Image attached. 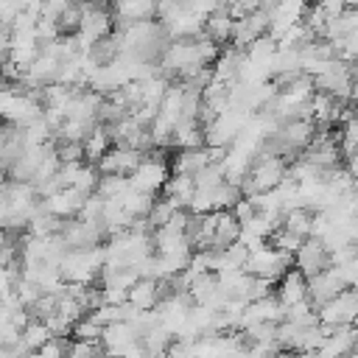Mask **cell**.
Wrapping results in <instances>:
<instances>
[{"instance_id": "cell-10", "label": "cell", "mask_w": 358, "mask_h": 358, "mask_svg": "<svg viewBox=\"0 0 358 358\" xmlns=\"http://www.w3.org/2000/svg\"><path fill=\"white\" fill-rule=\"evenodd\" d=\"M241 232H243V227H241V221L235 218L232 210L218 213V218H215V232H213V238H210L207 252H224V249H229L232 243L241 241Z\"/></svg>"}, {"instance_id": "cell-31", "label": "cell", "mask_w": 358, "mask_h": 358, "mask_svg": "<svg viewBox=\"0 0 358 358\" xmlns=\"http://www.w3.org/2000/svg\"><path fill=\"white\" fill-rule=\"evenodd\" d=\"M0 352H3V341H0Z\"/></svg>"}, {"instance_id": "cell-1", "label": "cell", "mask_w": 358, "mask_h": 358, "mask_svg": "<svg viewBox=\"0 0 358 358\" xmlns=\"http://www.w3.org/2000/svg\"><path fill=\"white\" fill-rule=\"evenodd\" d=\"M168 179H171V162H168L165 151H159V148L151 151V154H145V159L140 162V168L129 176L131 187L140 190V193H148V196H157L165 187Z\"/></svg>"}, {"instance_id": "cell-18", "label": "cell", "mask_w": 358, "mask_h": 358, "mask_svg": "<svg viewBox=\"0 0 358 358\" xmlns=\"http://www.w3.org/2000/svg\"><path fill=\"white\" fill-rule=\"evenodd\" d=\"M109 148H112L109 129H106L103 123H98V126L92 129V134L84 140V162H87V165H98V162L106 157Z\"/></svg>"}, {"instance_id": "cell-7", "label": "cell", "mask_w": 358, "mask_h": 358, "mask_svg": "<svg viewBox=\"0 0 358 358\" xmlns=\"http://www.w3.org/2000/svg\"><path fill=\"white\" fill-rule=\"evenodd\" d=\"M157 20V6L148 0H123L112 6V22L117 31H126L137 22H148Z\"/></svg>"}, {"instance_id": "cell-11", "label": "cell", "mask_w": 358, "mask_h": 358, "mask_svg": "<svg viewBox=\"0 0 358 358\" xmlns=\"http://www.w3.org/2000/svg\"><path fill=\"white\" fill-rule=\"evenodd\" d=\"M277 137L299 157V154L313 143V137H316V123H313V120H288V123L280 126Z\"/></svg>"}, {"instance_id": "cell-12", "label": "cell", "mask_w": 358, "mask_h": 358, "mask_svg": "<svg viewBox=\"0 0 358 358\" xmlns=\"http://www.w3.org/2000/svg\"><path fill=\"white\" fill-rule=\"evenodd\" d=\"M274 296H277L285 308H291V305L302 302V299L308 296V280L302 277V271H296V268L285 271V274L280 277L277 288H274Z\"/></svg>"}, {"instance_id": "cell-17", "label": "cell", "mask_w": 358, "mask_h": 358, "mask_svg": "<svg viewBox=\"0 0 358 358\" xmlns=\"http://www.w3.org/2000/svg\"><path fill=\"white\" fill-rule=\"evenodd\" d=\"M151 241H154V255H185V252H193V246H190L185 232L157 229L151 235Z\"/></svg>"}, {"instance_id": "cell-15", "label": "cell", "mask_w": 358, "mask_h": 358, "mask_svg": "<svg viewBox=\"0 0 358 358\" xmlns=\"http://www.w3.org/2000/svg\"><path fill=\"white\" fill-rule=\"evenodd\" d=\"M210 162L207 148H193V151H176V157L171 159V173L179 176H196L199 171H204Z\"/></svg>"}, {"instance_id": "cell-27", "label": "cell", "mask_w": 358, "mask_h": 358, "mask_svg": "<svg viewBox=\"0 0 358 358\" xmlns=\"http://www.w3.org/2000/svg\"><path fill=\"white\" fill-rule=\"evenodd\" d=\"M53 145H56V154H59L62 165L84 162V143H53Z\"/></svg>"}, {"instance_id": "cell-4", "label": "cell", "mask_w": 358, "mask_h": 358, "mask_svg": "<svg viewBox=\"0 0 358 358\" xmlns=\"http://www.w3.org/2000/svg\"><path fill=\"white\" fill-rule=\"evenodd\" d=\"M355 313H358V291H352V288L344 291V294H338L336 299H330L327 305H322V308L316 310L319 324H324L327 330L352 327Z\"/></svg>"}, {"instance_id": "cell-16", "label": "cell", "mask_w": 358, "mask_h": 358, "mask_svg": "<svg viewBox=\"0 0 358 358\" xmlns=\"http://www.w3.org/2000/svg\"><path fill=\"white\" fill-rule=\"evenodd\" d=\"M313 218H316L313 210H308V207H294V210H288V213L282 215V224H280V227L288 229L291 235L308 241V238H313Z\"/></svg>"}, {"instance_id": "cell-2", "label": "cell", "mask_w": 358, "mask_h": 358, "mask_svg": "<svg viewBox=\"0 0 358 358\" xmlns=\"http://www.w3.org/2000/svg\"><path fill=\"white\" fill-rule=\"evenodd\" d=\"M84 20L78 28V42H81V53H87L95 42L106 39L115 28L112 22V6H101V3H81Z\"/></svg>"}, {"instance_id": "cell-20", "label": "cell", "mask_w": 358, "mask_h": 358, "mask_svg": "<svg viewBox=\"0 0 358 358\" xmlns=\"http://www.w3.org/2000/svg\"><path fill=\"white\" fill-rule=\"evenodd\" d=\"M154 201H157V196L140 193V190H134V187H129V190L120 196V207H123L134 221H137V218H148V213H151Z\"/></svg>"}, {"instance_id": "cell-19", "label": "cell", "mask_w": 358, "mask_h": 358, "mask_svg": "<svg viewBox=\"0 0 358 358\" xmlns=\"http://www.w3.org/2000/svg\"><path fill=\"white\" fill-rule=\"evenodd\" d=\"M193 193H196V182H193V176H179V173H171V179H168L165 187H162V196L171 199L176 207H185V210H187Z\"/></svg>"}, {"instance_id": "cell-24", "label": "cell", "mask_w": 358, "mask_h": 358, "mask_svg": "<svg viewBox=\"0 0 358 358\" xmlns=\"http://www.w3.org/2000/svg\"><path fill=\"white\" fill-rule=\"evenodd\" d=\"M103 336V327L92 319V316H84L76 327H73V341H84V344H98Z\"/></svg>"}, {"instance_id": "cell-13", "label": "cell", "mask_w": 358, "mask_h": 358, "mask_svg": "<svg viewBox=\"0 0 358 358\" xmlns=\"http://www.w3.org/2000/svg\"><path fill=\"white\" fill-rule=\"evenodd\" d=\"M232 28H235V22H232V17H229V3H218L215 6V11L207 17V22H204V34L215 42V45H229L232 42Z\"/></svg>"}, {"instance_id": "cell-21", "label": "cell", "mask_w": 358, "mask_h": 358, "mask_svg": "<svg viewBox=\"0 0 358 358\" xmlns=\"http://www.w3.org/2000/svg\"><path fill=\"white\" fill-rule=\"evenodd\" d=\"M50 338H53V333L48 330V324L39 322V319H31L28 327L22 330V338H20V341H22V347H25L28 352H39Z\"/></svg>"}, {"instance_id": "cell-5", "label": "cell", "mask_w": 358, "mask_h": 358, "mask_svg": "<svg viewBox=\"0 0 358 358\" xmlns=\"http://www.w3.org/2000/svg\"><path fill=\"white\" fill-rule=\"evenodd\" d=\"M333 263H330V249L319 241V238H308L302 243V249L294 255V268L302 271L305 280H313L319 277L322 271H327Z\"/></svg>"}, {"instance_id": "cell-3", "label": "cell", "mask_w": 358, "mask_h": 358, "mask_svg": "<svg viewBox=\"0 0 358 358\" xmlns=\"http://www.w3.org/2000/svg\"><path fill=\"white\" fill-rule=\"evenodd\" d=\"M344 291H350V280H347L344 268H341V266H330V268L322 271L319 277L308 280V296H305V299L319 310L322 305H327L330 299H336V296L344 294Z\"/></svg>"}, {"instance_id": "cell-9", "label": "cell", "mask_w": 358, "mask_h": 358, "mask_svg": "<svg viewBox=\"0 0 358 358\" xmlns=\"http://www.w3.org/2000/svg\"><path fill=\"white\" fill-rule=\"evenodd\" d=\"M84 201H87V196H81L73 187H67V190H59V193L42 199V207H45L48 215H53L59 221H70V218H78Z\"/></svg>"}, {"instance_id": "cell-28", "label": "cell", "mask_w": 358, "mask_h": 358, "mask_svg": "<svg viewBox=\"0 0 358 358\" xmlns=\"http://www.w3.org/2000/svg\"><path fill=\"white\" fill-rule=\"evenodd\" d=\"M232 213H235V218H238V221H241V227H246V224H249V221H252V218H255V215H257V213H255V207H252V201H249V199H241V201H238V204H235V207H232Z\"/></svg>"}, {"instance_id": "cell-25", "label": "cell", "mask_w": 358, "mask_h": 358, "mask_svg": "<svg viewBox=\"0 0 358 358\" xmlns=\"http://www.w3.org/2000/svg\"><path fill=\"white\" fill-rule=\"evenodd\" d=\"M268 243H271L277 252H282V255H291V257H294V255L302 249V243H305V241H302V238H296V235H291L288 229H282V227H280V229L271 235V241H268Z\"/></svg>"}, {"instance_id": "cell-6", "label": "cell", "mask_w": 358, "mask_h": 358, "mask_svg": "<svg viewBox=\"0 0 358 358\" xmlns=\"http://www.w3.org/2000/svg\"><path fill=\"white\" fill-rule=\"evenodd\" d=\"M143 159H145V154H140L137 148L112 145L106 151V157L98 162V171H101V176H131Z\"/></svg>"}, {"instance_id": "cell-29", "label": "cell", "mask_w": 358, "mask_h": 358, "mask_svg": "<svg viewBox=\"0 0 358 358\" xmlns=\"http://www.w3.org/2000/svg\"><path fill=\"white\" fill-rule=\"evenodd\" d=\"M352 327H355V330H358V313H355V322H352Z\"/></svg>"}, {"instance_id": "cell-32", "label": "cell", "mask_w": 358, "mask_h": 358, "mask_svg": "<svg viewBox=\"0 0 358 358\" xmlns=\"http://www.w3.org/2000/svg\"><path fill=\"white\" fill-rule=\"evenodd\" d=\"M165 358H168V355H165Z\"/></svg>"}, {"instance_id": "cell-8", "label": "cell", "mask_w": 358, "mask_h": 358, "mask_svg": "<svg viewBox=\"0 0 358 358\" xmlns=\"http://www.w3.org/2000/svg\"><path fill=\"white\" fill-rule=\"evenodd\" d=\"M101 344L106 350V358H123L129 350H134L140 344V336H137V330L129 322H120V324L103 327Z\"/></svg>"}, {"instance_id": "cell-26", "label": "cell", "mask_w": 358, "mask_h": 358, "mask_svg": "<svg viewBox=\"0 0 358 358\" xmlns=\"http://www.w3.org/2000/svg\"><path fill=\"white\" fill-rule=\"evenodd\" d=\"M14 291H17L20 302H22V308H28V310H31V308H34V305L42 299V294H45V291H42L36 282H31V280H25V277H22V280L14 285Z\"/></svg>"}, {"instance_id": "cell-22", "label": "cell", "mask_w": 358, "mask_h": 358, "mask_svg": "<svg viewBox=\"0 0 358 358\" xmlns=\"http://www.w3.org/2000/svg\"><path fill=\"white\" fill-rule=\"evenodd\" d=\"M176 210H185V207H176L171 199H157L154 201V207H151V213H148V227H151V232H157V229H165L168 227V221H171V215L176 213Z\"/></svg>"}, {"instance_id": "cell-23", "label": "cell", "mask_w": 358, "mask_h": 358, "mask_svg": "<svg viewBox=\"0 0 358 358\" xmlns=\"http://www.w3.org/2000/svg\"><path fill=\"white\" fill-rule=\"evenodd\" d=\"M129 187H131L129 176H101V182H98V190H95V193H98L103 201H112V199H120Z\"/></svg>"}, {"instance_id": "cell-30", "label": "cell", "mask_w": 358, "mask_h": 358, "mask_svg": "<svg viewBox=\"0 0 358 358\" xmlns=\"http://www.w3.org/2000/svg\"><path fill=\"white\" fill-rule=\"evenodd\" d=\"M352 352H355V355H358V341H355V347H352Z\"/></svg>"}, {"instance_id": "cell-14", "label": "cell", "mask_w": 358, "mask_h": 358, "mask_svg": "<svg viewBox=\"0 0 358 358\" xmlns=\"http://www.w3.org/2000/svg\"><path fill=\"white\" fill-rule=\"evenodd\" d=\"M162 302V285L159 280H137L134 288L129 291V305H134L140 313H148V310H157V305Z\"/></svg>"}]
</instances>
